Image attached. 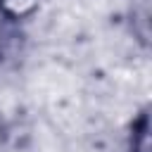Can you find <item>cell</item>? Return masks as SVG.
<instances>
[{
  "mask_svg": "<svg viewBox=\"0 0 152 152\" xmlns=\"http://www.w3.org/2000/svg\"><path fill=\"white\" fill-rule=\"evenodd\" d=\"M17 40H19V24L10 21V19L0 12V64L12 55Z\"/></svg>",
  "mask_w": 152,
  "mask_h": 152,
  "instance_id": "obj_3",
  "label": "cell"
},
{
  "mask_svg": "<svg viewBox=\"0 0 152 152\" xmlns=\"http://www.w3.org/2000/svg\"><path fill=\"white\" fill-rule=\"evenodd\" d=\"M2 140H5V126H2V119H0V145H2Z\"/></svg>",
  "mask_w": 152,
  "mask_h": 152,
  "instance_id": "obj_4",
  "label": "cell"
},
{
  "mask_svg": "<svg viewBox=\"0 0 152 152\" xmlns=\"http://www.w3.org/2000/svg\"><path fill=\"white\" fill-rule=\"evenodd\" d=\"M128 138H131V145H128L131 152H150V116H147V109H142L133 119Z\"/></svg>",
  "mask_w": 152,
  "mask_h": 152,
  "instance_id": "obj_2",
  "label": "cell"
},
{
  "mask_svg": "<svg viewBox=\"0 0 152 152\" xmlns=\"http://www.w3.org/2000/svg\"><path fill=\"white\" fill-rule=\"evenodd\" d=\"M40 10H43V0H0V12L14 24L33 19Z\"/></svg>",
  "mask_w": 152,
  "mask_h": 152,
  "instance_id": "obj_1",
  "label": "cell"
}]
</instances>
